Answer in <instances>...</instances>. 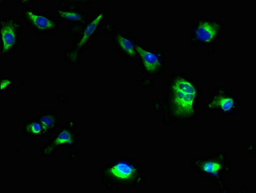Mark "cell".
<instances>
[{
    "label": "cell",
    "instance_id": "6da1fadb",
    "mask_svg": "<svg viewBox=\"0 0 256 193\" xmlns=\"http://www.w3.org/2000/svg\"><path fill=\"white\" fill-rule=\"evenodd\" d=\"M166 90L163 123L194 122L198 119L202 87L198 81L186 72H174L166 79Z\"/></svg>",
    "mask_w": 256,
    "mask_h": 193
},
{
    "label": "cell",
    "instance_id": "7a4b0ae2",
    "mask_svg": "<svg viewBox=\"0 0 256 193\" xmlns=\"http://www.w3.org/2000/svg\"><path fill=\"white\" fill-rule=\"evenodd\" d=\"M100 179L102 185L108 190L146 184V174L141 163L124 154L117 156L102 168Z\"/></svg>",
    "mask_w": 256,
    "mask_h": 193
},
{
    "label": "cell",
    "instance_id": "3957f363",
    "mask_svg": "<svg viewBox=\"0 0 256 193\" xmlns=\"http://www.w3.org/2000/svg\"><path fill=\"white\" fill-rule=\"evenodd\" d=\"M108 17L106 11H98L90 13L88 19L81 24L69 26L68 33L74 37V40L72 47L65 49L66 62L72 65H78L82 54L92 45V41L99 35Z\"/></svg>",
    "mask_w": 256,
    "mask_h": 193
},
{
    "label": "cell",
    "instance_id": "277c9868",
    "mask_svg": "<svg viewBox=\"0 0 256 193\" xmlns=\"http://www.w3.org/2000/svg\"><path fill=\"white\" fill-rule=\"evenodd\" d=\"M190 167L196 173L210 182L216 183L221 192H228L230 188L225 176L231 172V160L228 152L220 149L215 153L208 154L200 158H194L190 162Z\"/></svg>",
    "mask_w": 256,
    "mask_h": 193
},
{
    "label": "cell",
    "instance_id": "5b68a950",
    "mask_svg": "<svg viewBox=\"0 0 256 193\" xmlns=\"http://www.w3.org/2000/svg\"><path fill=\"white\" fill-rule=\"evenodd\" d=\"M223 31L224 23L222 20L199 16L196 18L188 30L190 43L197 49L214 51V45L220 41Z\"/></svg>",
    "mask_w": 256,
    "mask_h": 193
},
{
    "label": "cell",
    "instance_id": "8992f818",
    "mask_svg": "<svg viewBox=\"0 0 256 193\" xmlns=\"http://www.w3.org/2000/svg\"><path fill=\"white\" fill-rule=\"evenodd\" d=\"M80 141V132L77 128L76 119L68 120L62 128L56 129L51 139L40 148V155L42 157H52L60 149H72Z\"/></svg>",
    "mask_w": 256,
    "mask_h": 193
},
{
    "label": "cell",
    "instance_id": "52a82bcc",
    "mask_svg": "<svg viewBox=\"0 0 256 193\" xmlns=\"http://www.w3.org/2000/svg\"><path fill=\"white\" fill-rule=\"evenodd\" d=\"M240 99L225 86H217L204 103L208 112L220 117H230L240 110Z\"/></svg>",
    "mask_w": 256,
    "mask_h": 193
},
{
    "label": "cell",
    "instance_id": "ba28073f",
    "mask_svg": "<svg viewBox=\"0 0 256 193\" xmlns=\"http://www.w3.org/2000/svg\"><path fill=\"white\" fill-rule=\"evenodd\" d=\"M22 13L27 27L38 35H54L58 31L60 20L46 11H38L32 6L22 7Z\"/></svg>",
    "mask_w": 256,
    "mask_h": 193
},
{
    "label": "cell",
    "instance_id": "9c48e42d",
    "mask_svg": "<svg viewBox=\"0 0 256 193\" xmlns=\"http://www.w3.org/2000/svg\"><path fill=\"white\" fill-rule=\"evenodd\" d=\"M142 74L158 76L166 70V54L158 47L146 46L142 42L136 47Z\"/></svg>",
    "mask_w": 256,
    "mask_h": 193
},
{
    "label": "cell",
    "instance_id": "30bf717a",
    "mask_svg": "<svg viewBox=\"0 0 256 193\" xmlns=\"http://www.w3.org/2000/svg\"><path fill=\"white\" fill-rule=\"evenodd\" d=\"M1 56H8L16 51L22 35V24L13 15L1 20Z\"/></svg>",
    "mask_w": 256,
    "mask_h": 193
},
{
    "label": "cell",
    "instance_id": "8fae6325",
    "mask_svg": "<svg viewBox=\"0 0 256 193\" xmlns=\"http://www.w3.org/2000/svg\"><path fill=\"white\" fill-rule=\"evenodd\" d=\"M135 36L128 35L120 30L113 35V47L122 58L128 60H135L138 59L136 47L141 42Z\"/></svg>",
    "mask_w": 256,
    "mask_h": 193
},
{
    "label": "cell",
    "instance_id": "7c38bea8",
    "mask_svg": "<svg viewBox=\"0 0 256 193\" xmlns=\"http://www.w3.org/2000/svg\"><path fill=\"white\" fill-rule=\"evenodd\" d=\"M60 6L56 8V17L58 20L70 25L81 24L88 19L90 13L81 11L79 6L72 3L70 0L60 2Z\"/></svg>",
    "mask_w": 256,
    "mask_h": 193
},
{
    "label": "cell",
    "instance_id": "4fadbf2b",
    "mask_svg": "<svg viewBox=\"0 0 256 193\" xmlns=\"http://www.w3.org/2000/svg\"><path fill=\"white\" fill-rule=\"evenodd\" d=\"M36 119L42 125L47 137L55 133L58 129V124H60V116L58 113L54 111H44L38 115Z\"/></svg>",
    "mask_w": 256,
    "mask_h": 193
},
{
    "label": "cell",
    "instance_id": "5bb4252c",
    "mask_svg": "<svg viewBox=\"0 0 256 193\" xmlns=\"http://www.w3.org/2000/svg\"><path fill=\"white\" fill-rule=\"evenodd\" d=\"M22 132L26 138H40L47 137L42 125L37 119L26 120L24 124Z\"/></svg>",
    "mask_w": 256,
    "mask_h": 193
},
{
    "label": "cell",
    "instance_id": "9a60e30c",
    "mask_svg": "<svg viewBox=\"0 0 256 193\" xmlns=\"http://www.w3.org/2000/svg\"><path fill=\"white\" fill-rule=\"evenodd\" d=\"M14 78L12 77H3L1 79V91L2 93L8 92L14 86Z\"/></svg>",
    "mask_w": 256,
    "mask_h": 193
},
{
    "label": "cell",
    "instance_id": "2e32d148",
    "mask_svg": "<svg viewBox=\"0 0 256 193\" xmlns=\"http://www.w3.org/2000/svg\"><path fill=\"white\" fill-rule=\"evenodd\" d=\"M242 151L244 154H255V142H250L248 144L244 145V146H242Z\"/></svg>",
    "mask_w": 256,
    "mask_h": 193
},
{
    "label": "cell",
    "instance_id": "e0dca14e",
    "mask_svg": "<svg viewBox=\"0 0 256 193\" xmlns=\"http://www.w3.org/2000/svg\"><path fill=\"white\" fill-rule=\"evenodd\" d=\"M118 31V28L115 25L108 24L105 27V33L108 35H114Z\"/></svg>",
    "mask_w": 256,
    "mask_h": 193
},
{
    "label": "cell",
    "instance_id": "ac0fdd59",
    "mask_svg": "<svg viewBox=\"0 0 256 193\" xmlns=\"http://www.w3.org/2000/svg\"><path fill=\"white\" fill-rule=\"evenodd\" d=\"M20 3L22 7H30L33 6L34 5L35 2L30 1V0H26V1L24 0V1H20Z\"/></svg>",
    "mask_w": 256,
    "mask_h": 193
}]
</instances>
